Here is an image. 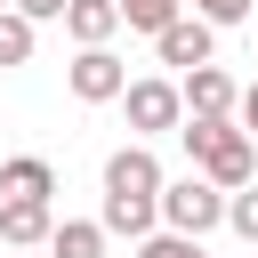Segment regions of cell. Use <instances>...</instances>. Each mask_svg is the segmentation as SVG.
<instances>
[{"instance_id":"5b68a950","label":"cell","mask_w":258,"mask_h":258,"mask_svg":"<svg viewBox=\"0 0 258 258\" xmlns=\"http://www.w3.org/2000/svg\"><path fill=\"white\" fill-rule=\"evenodd\" d=\"M64 89H73L81 105H113V97L129 89V64H121L113 48H81V56L64 64Z\"/></svg>"},{"instance_id":"9c48e42d","label":"cell","mask_w":258,"mask_h":258,"mask_svg":"<svg viewBox=\"0 0 258 258\" xmlns=\"http://www.w3.org/2000/svg\"><path fill=\"white\" fill-rule=\"evenodd\" d=\"M81 48H113V32H121V8L113 0H64V16H56Z\"/></svg>"},{"instance_id":"8fae6325","label":"cell","mask_w":258,"mask_h":258,"mask_svg":"<svg viewBox=\"0 0 258 258\" xmlns=\"http://www.w3.org/2000/svg\"><path fill=\"white\" fill-rule=\"evenodd\" d=\"M105 242H113V234H105L97 218H56L40 250H48V258H105Z\"/></svg>"},{"instance_id":"ac0fdd59","label":"cell","mask_w":258,"mask_h":258,"mask_svg":"<svg viewBox=\"0 0 258 258\" xmlns=\"http://www.w3.org/2000/svg\"><path fill=\"white\" fill-rule=\"evenodd\" d=\"M8 8H16L24 24H56V16H64V0H8Z\"/></svg>"},{"instance_id":"30bf717a","label":"cell","mask_w":258,"mask_h":258,"mask_svg":"<svg viewBox=\"0 0 258 258\" xmlns=\"http://www.w3.org/2000/svg\"><path fill=\"white\" fill-rule=\"evenodd\" d=\"M48 194H56V169H48L40 153L0 161V202H48Z\"/></svg>"},{"instance_id":"7c38bea8","label":"cell","mask_w":258,"mask_h":258,"mask_svg":"<svg viewBox=\"0 0 258 258\" xmlns=\"http://www.w3.org/2000/svg\"><path fill=\"white\" fill-rule=\"evenodd\" d=\"M32 48H40V24H24L16 8H0V64H32Z\"/></svg>"},{"instance_id":"7a4b0ae2","label":"cell","mask_w":258,"mask_h":258,"mask_svg":"<svg viewBox=\"0 0 258 258\" xmlns=\"http://www.w3.org/2000/svg\"><path fill=\"white\" fill-rule=\"evenodd\" d=\"M153 218H161V234H194V242H202V234H218V226H226V194H218L210 177H194V169H185V177H161Z\"/></svg>"},{"instance_id":"6da1fadb","label":"cell","mask_w":258,"mask_h":258,"mask_svg":"<svg viewBox=\"0 0 258 258\" xmlns=\"http://www.w3.org/2000/svg\"><path fill=\"white\" fill-rule=\"evenodd\" d=\"M177 137H185V153H194V177H210L218 194H234V185L258 177V145H250L234 121H202V113H185Z\"/></svg>"},{"instance_id":"4fadbf2b","label":"cell","mask_w":258,"mask_h":258,"mask_svg":"<svg viewBox=\"0 0 258 258\" xmlns=\"http://www.w3.org/2000/svg\"><path fill=\"white\" fill-rule=\"evenodd\" d=\"M113 8H121V24H129V32H161L169 16H185L177 0H113Z\"/></svg>"},{"instance_id":"e0dca14e","label":"cell","mask_w":258,"mask_h":258,"mask_svg":"<svg viewBox=\"0 0 258 258\" xmlns=\"http://www.w3.org/2000/svg\"><path fill=\"white\" fill-rule=\"evenodd\" d=\"M234 129H242V137H250V145H258V81H250V89H242V97H234Z\"/></svg>"},{"instance_id":"2e32d148","label":"cell","mask_w":258,"mask_h":258,"mask_svg":"<svg viewBox=\"0 0 258 258\" xmlns=\"http://www.w3.org/2000/svg\"><path fill=\"white\" fill-rule=\"evenodd\" d=\"M177 8H185V16H202L210 32H226V24H242V16H250V0H177Z\"/></svg>"},{"instance_id":"277c9868","label":"cell","mask_w":258,"mask_h":258,"mask_svg":"<svg viewBox=\"0 0 258 258\" xmlns=\"http://www.w3.org/2000/svg\"><path fill=\"white\" fill-rule=\"evenodd\" d=\"M153 56H161L169 73H194V64H218V32H210L202 16H169V24L153 32Z\"/></svg>"},{"instance_id":"52a82bcc","label":"cell","mask_w":258,"mask_h":258,"mask_svg":"<svg viewBox=\"0 0 258 258\" xmlns=\"http://www.w3.org/2000/svg\"><path fill=\"white\" fill-rule=\"evenodd\" d=\"M234 73L226 64H194V73H177V105L185 113H202V121H234Z\"/></svg>"},{"instance_id":"3957f363","label":"cell","mask_w":258,"mask_h":258,"mask_svg":"<svg viewBox=\"0 0 258 258\" xmlns=\"http://www.w3.org/2000/svg\"><path fill=\"white\" fill-rule=\"evenodd\" d=\"M113 105L129 113V129H137V145H145V137H169V129L185 121V105H177V81H161V73H145V81H129V89H121Z\"/></svg>"},{"instance_id":"ba28073f","label":"cell","mask_w":258,"mask_h":258,"mask_svg":"<svg viewBox=\"0 0 258 258\" xmlns=\"http://www.w3.org/2000/svg\"><path fill=\"white\" fill-rule=\"evenodd\" d=\"M48 226H56L48 202H0V250H40Z\"/></svg>"},{"instance_id":"9a60e30c","label":"cell","mask_w":258,"mask_h":258,"mask_svg":"<svg viewBox=\"0 0 258 258\" xmlns=\"http://www.w3.org/2000/svg\"><path fill=\"white\" fill-rule=\"evenodd\" d=\"M137 258H210V250H202L194 234H161V226H153V234L137 242Z\"/></svg>"},{"instance_id":"8992f818","label":"cell","mask_w":258,"mask_h":258,"mask_svg":"<svg viewBox=\"0 0 258 258\" xmlns=\"http://www.w3.org/2000/svg\"><path fill=\"white\" fill-rule=\"evenodd\" d=\"M105 194L113 202H153L161 194V161H153V145H121V153H105Z\"/></svg>"},{"instance_id":"d6986e66","label":"cell","mask_w":258,"mask_h":258,"mask_svg":"<svg viewBox=\"0 0 258 258\" xmlns=\"http://www.w3.org/2000/svg\"><path fill=\"white\" fill-rule=\"evenodd\" d=\"M0 8H8V0H0Z\"/></svg>"},{"instance_id":"5bb4252c","label":"cell","mask_w":258,"mask_h":258,"mask_svg":"<svg viewBox=\"0 0 258 258\" xmlns=\"http://www.w3.org/2000/svg\"><path fill=\"white\" fill-rule=\"evenodd\" d=\"M226 226H234V234H242V242H258V177H250V185H234V194H226Z\"/></svg>"}]
</instances>
